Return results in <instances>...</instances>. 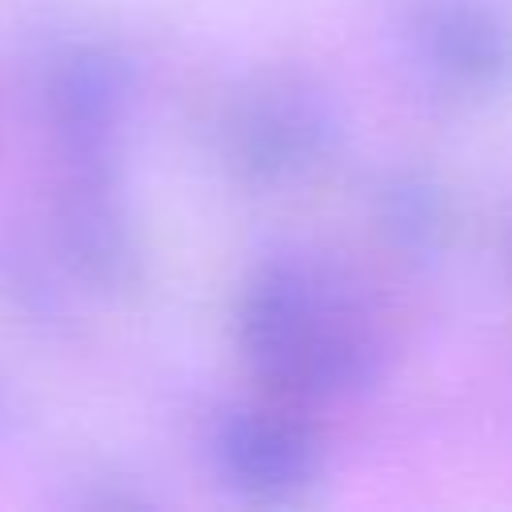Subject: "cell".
I'll return each mask as SVG.
<instances>
[{
	"mask_svg": "<svg viewBox=\"0 0 512 512\" xmlns=\"http://www.w3.org/2000/svg\"><path fill=\"white\" fill-rule=\"evenodd\" d=\"M232 340L260 396L308 412L372 388L384 364V336L368 300L308 256H268L248 272Z\"/></svg>",
	"mask_w": 512,
	"mask_h": 512,
	"instance_id": "1",
	"label": "cell"
},
{
	"mask_svg": "<svg viewBox=\"0 0 512 512\" xmlns=\"http://www.w3.org/2000/svg\"><path fill=\"white\" fill-rule=\"evenodd\" d=\"M340 144L336 104L316 80L288 68L248 76L216 116L224 172L252 192H280L312 176Z\"/></svg>",
	"mask_w": 512,
	"mask_h": 512,
	"instance_id": "2",
	"label": "cell"
},
{
	"mask_svg": "<svg viewBox=\"0 0 512 512\" xmlns=\"http://www.w3.org/2000/svg\"><path fill=\"white\" fill-rule=\"evenodd\" d=\"M136 80L108 44L60 48L40 80V128L52 184L124 180Z\"/></svg>",
	"mask_w": 512,
	"mask_h": 512,
	"instance_id": "3",
	"label": "cell"
},
{
	"mask_svg": "<svg viewBox=\"0 0 512 512\" xmlns=\"http://www.w3.org/2000/svg\"><path fill=\"white\" fill-rule=\"evenodd\" d=\"M396 36L416 84L444 104H484L512 88L504 0H404Z\"/></svg>",
	"mask_w": 512,
	"mask_h": 512,
	"instance_id": "4",
	"label": "cell"
},
{
	"mask_svg": "<svg viewBox=\"0 0 512 512\" xmlns=\"http://www.w3.org/2000/svg\"><path fill=\"white\" fill-rule=\"evenodd\" d=\"M216 480L252 504H288L316 484L324 448L308 408L252 396L224 408L208 432Z\"/></svg>",
	"mask_w": 512,
	"mask_h": 512,
	"instance_id": "5",
	"label": "cell"
},
{
	"mask_svg": "<svg viewBox=\"0 0 512 512\" xmlns=\"http://www.w3.org/2000/svg\"><path fill=\"white\" fill-rule=\"evenodd\" d=\"M376 224L384 240L408 260H432L452 236V200L428 172H392L376 188Z\"/></svg>",
	"mask_w": 512,
	"mask_h": 512,
	"instance_id": "6",
	"label": "cell"
},
{
	"mask_svg": "<svg viewBox=\"0 0 512 512\" xmlns=\"http://www.w3.org/2000/svg\"><path fill=\"white\" fill-rule=\"evenodd\" d=\"M504 256H508V276H512V224H508V240H504Z\"/></svg>",
	"mask_w": 512,
	"mask_h": 512,
	"instance_id": "7",
	"label": "cell"
}]
</instances>
